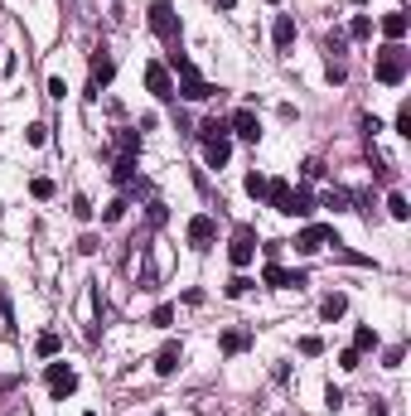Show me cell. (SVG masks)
Returning a JSON list of instances; mask_svg holds the SVG:
<instances>
[{"label":"cell","mask_w":411,"mask_h":416,"mask_svg":"<svg viewBox=\"0 0 411 416\" xmlns=\"http://www.w3.org/2000/svg\"><path fill=\"white\" fill-rule=\"evenodd\" d=\"M407 68H411V54L402 44H383L378 49V63H373V78L383 87H402L407 83Z\"/></svg>","instance_id":"cell-1"},{"label":"cell","mask_w":411,"mask_h":416,"mask_svg":"<svg viewBox=\"0 0 411 416\" xmlns=\"http://www.w3.org/2000/svg\"><path fill=\"white\" fill-rule=\"evenodd\" d=\"M169 68L179 73V97H184V102H208V97L218 92V87L203 83V73H198V68H193L184 54H169Z\"/></svg>","instance_id":"cell-2"},{"label":"cell","mask_w":411,"mask_h":416,"mask_svg":"<svg viewBox=\"0 0 411 416\" xmlns=\"http://www.w3.org/2000/svg\"><path fill=\"white\" fill-rule=\"evenodd\" d=\"M320 247H339L334 227L329 223H305L300 232H295V252H320Z\"/></svg>","instance_id":"cell-3"},{"label":"cell","mask_w":411,"mask_h":416,"mask_svg":"<svg viewBox=\"0 0 411 416\" xmlns=\"http://www.w3.org/2000/svg\"><path fill=\"white\" fill-rule=\"evenodd\" d=\"M150 29L160 34L164 44H179V15H174V5L155 0V5H150Z\"/></svg>","instance_id":"cell-4"},{"label":"cell","mask_w":411,"mask_h":416,"mask_svg":"<svg viewBox=\"0 0 411 416\" xmlns=\"http://www.w3.org/2000/svg\"><path fill=\"white\" fill-rule=\"evenodd\" d=\"M227 257H232V266L242 271V266H252V257H257V227H237L232 232V242H227Z\"/></svg>","instance_id":"cell-5"},{"label":"cell","mask_w":411,"mask_h":416,"mask_svg":"<svg viewBox=\"0 0 411 416\" xmlns=\"http://www.w3.org/2000/svg\"><path fill=\"white\" fill-rule=\"evenodd\" d=\"M44 378H49V392H54L58 402L78 392V373H73V363H63V359H54V363H49V373H44Z\"/></svg>","instance_id":"cell-6"},{"label":"cell","mask_w":411,"mask_h":416,"mask_svg":"<svg viewBox=\"0 0 411 416\" xmlns=\"http://www.w3.org/2000/svg\"><path fill=\"white\" fill-rule=\"evenodd\" d=\"M261 281H266L271 291H305V286H310V276H305V271H286L281 262H266Z\"/></svg>","instance_id":"cell-7"},{"label":"cell","mask_w":411,"mask_h":416,"mask_svg":"<svg viewBox=\"0 0 411 416\" xmlns=\"http://www.w3.org/2000/svg\"><path fill=\"white\" fill-rule=\"evenodd\" d=\"M111 78H116V58H111L107 49H92V83H87V97H97Z\"/></svg>","instance_id":"cell-8"},{"label":"cell","mask_w":411,"mask_h":416,"mask_svg":"<svg viewBox=\"0 0 411 416\" xmlns=\"http://www.w3.org/2000/svg\"><path fill=\"white\" fill-rule=\"evenodd\" d=\"M227 131H232L237 140H252V145H257V140H261V121H257L252 107H237L232 116H227Z\"/></svg>","instance_id":"cell-9"},{"label":"cell","mask_w":411,"mask_h":416,"mask_svg":"<svg viewBox=\"0 0 411 416\" xmlns=\"http://www.w3.org/2000/svg\"><path fill=\"white\" fill-rule=\"evenodd\" d=\"M213 237H218V223L208 218V213L189 218V247L193 252H208V247H213Z\"/></svg>","instance_id":"cell-10"},{"label":"cell","mask_w":411,"mask_h":416,"mask_svg":"<svg viewBox=\"0 0 411 416\" xmlns=\"http://www.w3.org/2000/svg\"><path fill=\"white\" fill-rule=\"evenodd\" d=\"M145 87H150L160 102H169V97H174V78H169V68H164V63H145Z\"/></svg>","instance_id":"cell-11"},{"label":"cell","mask_w":411,"mask_h":416,"mask_svg":"<svg viewBox=\"0 0 411 416\" xmlns=\"http://www.w3.org/2000/svg\"><path fill=\"white\" fill-rule=\"evenodd\" d=\"M227 155H232V140H203V160H208V169H223L227 165Z\"/></svg>","instance_id":"cell-12"},{"label":"cell","mask_w":411,"mask_h":416,"mask_svg":"<svg viewBox=\"0 0 411 416\" xmlns=\"http://www.w3.org/2000/svg\"><path fill=\"white\" fill-rule=\"evenodd\" d=\"M310 213H315L310 189H291V198H286V218H310Z\"/></svg>","instance_id":"cell-13"},{"label":"cell","mask_w":411,"mask_h":416,"mask_svg":"<svg viewBox=\"0 0 411 416\" xmlns=\"http://www.w3.org/2000/svg\"><path fill=\"white\" fill-rule=\"evenodd\" d=\"M179 363H184V349H179V344H164L160 354H155V373H160V378H169Z\"/></svg>","instance_id":"cell-14"},{"label":"cell","mask_w":411,"mask_h":416,"mask_svg":"<svg viewBox=\"0 0 411 416\" xmlns=\"http://www.w3.org/2000/svg\"><path fill=\"white\" fill-rule=\"evenodd\" d=\"M111 184H121V189H136L140 179H136V160L131 155H121L116 165H111Z\"/></svg>","instance_id":"cell-15"},{"label":"cell","mask_w":411,"mask_h":416,"mask_svg":"<svg viewBox=\"0 0 411 416\" xmlns=\"http://www.w3.org/2000/svg\"><path fill=\"white\" fill-rule=\"evenodd\" d=\"M383 34H387V44H402V39H407V15H402V10H387Z\"/></svg>","instance_id":"cell-16"},{"label":"cell","mask_w":411,"mask_h":416,"mask_svg":"<svg viewBox=\"0 0 411 416\" xmlns=\"http://www.w3.org/2000/svg\"><path fill=\"white\" fill-rule=\"evenodd\" d=\"M266 203H271L276 213H286V198H291V184H286V179H266Z\"/></svg>","instance_id":"cell-17"},{"label":"cell","mask_w":411,"mask_h":416,"mask_svg":"<svg viewBox=\"0 0 411 416\" xmlns=\"http://www.w3.org/2000/svg\"><path fill=\"white\" fill-rule=\"evenodd\" d=\"M344 310H349V296H344V291H334V296H325V305H320V315H325L329 325H334V320H344Z\"/></svg>","instance_id":"cell-18"},{"label":"cell","mask_w":411,"mask_h":416,"mask_svg":"<svg viewBox=\"0 0 411 416\" xmlns=\"http://www.w3.org/2000/svg\"><path fill=\"white\" fill-rule=\"evenodd\" d=\"M58 349H63V339H58L54 330H44L34 339V354H39V359H58Z\"/></svg>","instance_id":"cell-19"},{"label":"cell","mask_w":411,"mask_h":416,"mask_svg":"<svg viewBox=\"0 0 411 416\" xmlns=\"http://www.w3.org/2000/svg\"><path fill=\"white\" fill-rule=\"evenodd\" d=\"M247 344H252V334H247V330H227V334L218 339V349H223V354H242Z\"/></svg>","instance_id":"cell-20"},{"label":"cell","mask_w":411,"mask_h":416,"mask_svg":"<svg viewBox=\"0 0 411 416\" xmlns=\"http://www.w3.org/2000/svg\"><path fill=\"white\" fill-rule=\"evenodd\" d=\"M271 39H276V49H291V39H295V20H291V15H281L276 29H271Z\"/></svg>","instance_id":"cell-21"},{"label":"cell","mask_w":411,"mask_h":416,"mask_svg":"<svg viewBox=\"0 0 411 416\" xmlns=\"http://www.w3.org/2000/svg\"><path fill=\"white\" fill-rule=\"evenodd\" d=\"M354 349H358V354L378 349V330H373V325H358V330H354Z\"/></svg>","instance_id":"cell-22"},{"label":"cell","mask_w":411,"mask_h":416,"mask_svg":"<svg viewBox=\"0 0 411 416\" xmlns=\"http://www.w3.org/2000/svg\"><path fill=\"white\" fill-rule=\"evenodd\" d=\"M223 136H227V121H223V116H208V121L198 126V140H223Z\"/></svg>","instance_id":"cell-23"},{"label":"cell","mask_w":411,"mask_h":416,"mask_svg":"<svg viewBox=\"0 0 411 416\" xmlns=\"http://www.w3.org/2000/svg\"><path fill=\"white\" fill-rule=\"evenodd\" d=\"M349 203H354V194H349V189H329V194H325V208H334V213H344Z\"/></svg>","instance_id":"cell-24"},{"label":"cell","mask_w":411,"mask_h":416,"mask_svg":"<svg viewBox=\"0 0 411 416\" xmlns=\"http://www.w3.org/2000/svg\"><path fill=\"white\" fill-rule=\"evenodd\" d=\"M116 145H121V155H131V160H136V155H140V131H121Z\"/></svg>","instance_id":"cell-25"},{"label":"cell","mask_w":411,"mask_h":416,"mask_svg":"<svg viewBox=\"0 0 411 416\" xmlns=\"http://www.w3.org/2000/svg\"><path fill=\"white\" fill-rule=\"evenodd\" d=\"M387 213H392L397 223H407V218H411V203H407L402 194H392V198H387Z\"/></svg>","instance_id":"cell-26"},{"label":"cell","mask_w":411,"mask_h":416,"mask_svg":"<svg viewBox=\"0 0 411 416\" xmlns=\"http://www.w3.org/2000/svg\"><path fill=\"white\" fill-rule=\"evenodd\" d=\"M349 39H373V20H368V15H354V25H349Z\"/></svg>","instance_id":"cell-27"},{"label":"cell","mask_w":411,"mask_h":416,"mask_svg":"<svg viewBox=\"0 0 411 416\" xmlns=\"http://www.w3.org/2000/svg\"><path fill=\"white\" fill-rule=\"evenodd\" d=\"M242 184H247V194H252V198H261V194H266V174H261V169H252Z\"/></svg>","instance_id":"cell-28"},{"label":"cell","mask_w":411,"mask_h":416,"mask_svg":"<svg viewBox=\"0 0 411 416\" xmlns=\"http://www.w3.org/2000/svg\"><path fill=\"white\" fill-rule=\"evenodd\" d=\"M121 218H126V198H111L102 208V223H121Z\"/></svg>","instance_id":"cell-29"},{"label":"cell","mask_w":411,"mask_h":416,"mask_svg":"<svg viewBox=\"0 0 411 416\" xmlns=\"http://www.w3.org/2000/svg\"><path fill=\"white\" fill-rule=\"evenodd\" d=\"M150 325H155V330H169V325H174V305H155Z\"/></svg>","instance_id":"cell-30"},{"label":"cell","mask_w":411,"mask_h":416,"mask_svg":"<svg viewBox=\"0 0 411 416\" xmlns=\"http://www.w3.org/2000/svg\"><path fill=\"white\" fill-rule=\"evenodd\" d=\"M300 354H305V359L325 354V339H320V334H305V339H300Z\"/></svg>","instance_id":"cell-31"},{"label":"cell","mask_w":411,"mask_h":416,"mask_svg":"<svg viewBox=\"0 0 411 416\" xmlns=\"http://www.w3.org/2000/svg\"><path fill=\"white\" fill-rule=\"evenodd\" d=\"M223 291H227L232 300H242L247 291H252V281H247V276H232V281H227V286H223Z\"/></svg>","instance_id":"cell-32"},{"label":"cell","mask_w":411,"mask_h":416,"mask_svg":"<svg viewBox=\"0 0 411 416\" xmlns=\"http://www.w3.org/2000/svg\"><path fill=\"white\" fill-rule=\"evenodd\" d=\"M397 136H411V102L397 107Z\"/></svg>","instance_id":"cell-33"},{"label":"cell","mask_w":411,"mask_h":416,"mask_svg":"<svg viewBox=\"0 0 411 416\" xmlns=\"http://www.w3.org/2000/svg\"><path fill=\"white\" fill-rule=\"evenodd\" d=\"M25 140H29V145H44V140H49V126H44V121H34V126L25 131Z\"/></svg>","instance_id":"cell-34"},{"label":"cell","mask_w":411,"mask_h":416,"mask_svg":"<svg viewBox=\"0 0 411 416\" xmlns=\"http://www.w3.org/2000/svg\"><path fill=\"white\" fill-rule=\"evenodd\" d=\"M358 126H363V136H378V131H383V121H378L373 111H363V116H358Z\"/></svg>","instance_id":"cell-35"},{"label":"cell","mask_w":411,"mask_h":416,"mask_svg":"<svg viewBox=\"0 0 411 416\" xmlns=\"http://www.w3.org/2000/svg\"><path fill=\"white\" fill-rule=\"evenodd\" d=\"M29 194H34V198H54V179H34Z\"/></svg>","instance_id":"cell-36"},{"label":"cell","mask_w":411,"mask_h":416,"mask_svg":"<svg viewBox=\"0 0 411 416\" xmlns=\"http://www.w3.org/2000/svg\"><path fill=\"white\" fill-rule=\"evenodd\" d=\"M145 218H150V223H155V227H160V223L169 218V208H164L160 198H155V203H150V208H145Z\"/></svg>","instance_id":"cell-37"},{"label":"cell","mask_w":411,"mask_h":416,"mask_svg":"<svg viewBox=\"0 0 411 416\" xmlns=\"http://www.w3.org/2000/svg\"><path fill=\"white\" fill-rule=\"evenodd\" d=\"M358 363H363V354H358V349H344V354H339V368H349V373H354Z\"/></svg>","instance_id":"cell-38"},{"label":"cell","mask_w":411,"mask_h":416,"mask_svg":"<svg viewBox=\"0 0 411 416\" xmlns=\"http://www.w3.org/2000/svg\"><path fill=\"white\" fill-rule=\"evenodd\" d=\"M73 218H82V223H87V218H92V203H87V198H73Z\"/></svg>","instance_id":"cell-39"},{"label":"cell","mask_w":411,"mask_h":416,"mask_svg":"<svg viewBox=\"0 0 411 416\" xmlns=\"http://www.w3.org/2000/svg\"><path fill=\"white\" fill-rule=\"evenodd\" d=\"M213 5H218V10H232V5H237V0H213Z\"/></svg>","instance_id":"cell-40"},{"label":"cell","mask_w":411,"mask_h":416,"mask_svg":"<svg viewBox=\"0 0 411 416\" xmlns=\"http://www.w3.org/2000/svg\"><path fill=\"white\" fill-rule=\"evenodd\" d=\"M373 416H387V407H383V402H373Z\"/></svg>","instance_id":"cell-41"},{"label":"cell","mask_w":411,"mask_h":416,"mask_svg":"<svg viewBox=\"0 0 411 416\" xmlns=\"http://www.w3.org/2000/svg\"><path fill=\"white\" fill-rule=\"evenodd\" d=\"M0 315H5V296H0Z\"/></svg>","instance_id":"cell-42"},{"label":"cell","mask_w":411,"mask_h":416,"mask_svg":"<svg viewBox=\"0 0 411 416\" xmlns=\"http://www.w3.org/2000/svg\"><path fill=\"white\" fill-rule=\"evenodd\" d=\"M82 416H97V412H82Z\"/></svg>","instance_id":"cell-43"},{"label":"cell","mask_w":411,"mask_h":416,"mask_svg":"<svg viewBox=\"0 0 411 416\" xmlns=\"http://www.w3.org/2000/svg\"><path fill=\"white\" fill-rule=\"evenodd\" d=\"M266 5H276V0H266Z\"/></svg>","instance_id":"cell-44"}]
</instances>
